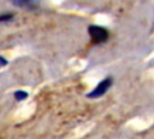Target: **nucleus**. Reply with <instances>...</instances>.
I'll use <instances>...</instances> for the list:
<instances>
[{
    "label": "nucleus",
    "instance_id": "nucleus-1",
    "mask_svg": "<svg viewBox=\"0 0 154 139\" xmlns=\"http://www.w3.org/2000/svg\"><path fill=\"white\" fill-rule=\"evenodd\" d=\"M88 34L90 35V39L94 44H102L105 41H107L109 33L106 28L100 27V25H89L88 27Z\"/></svg>",
    "mask_w": 154,
    "mask_h": 139
},
{
    "label": "nucleus",
    "instance_id": "nucleus-2",
    "mask_svg": "<svg viewBox=\"0 0 154 139\" xmlns=\"http://www.w3.org/2000/svg\"><path fill=\"white\" fill-rule=\"evenodd\" d=\"M112 82H113V79L112 77H106V79L101 80L97 83V86L87 94V98H89V99H96V98L102 97L109 89V87L112 86Z\"/></svg>",
    "mask_w": 154,
    "mask_h": 139
},
{
    "label": "nucleus",
    "instance_id": "nucleus-3",
    "mask_svg": "<svg viewBox=\"0 0 154 139\" xmlns=\"http://www.w3.org/2000/svg\"><path fill=\"white\" fill-rule=\"evenodd\" d=\"M12 5L18 6V7H32L34 6V0H8Z\"/></svg>",
    "mask_w": 154,
    "mask_h": 139
},
{
    "label": "nucleus",
    "instance_id": "nucleus-4",
    "mask_svg": "<svg viewBox=\"0 0 154 139\" xmlns=\"http://www.w3.org/2000/svg\"><path fill=\"white\" fill-rule=\"evenodd\" d=\"M28 92L26 91H22V89H18V91H16L14 93H13V97H14V99L17 100V102H22V100H25L26 98H28Z\"/></svg>",
    "mask_w": 154,
    "mask_h": 139
},
{
    "label": "nucleus",
    "instance_id": "nucleus-5",
    "mask_svg": "<svg viewBox=\"0 0 154 139\" xmlns=\"http://www.w3.org/2000/svg\"><path fill=\"white\" fill-rule=\"evenodd\" d=\"M13 13H1L0 15V23H7L13 19Z\"/></svg>",
    "mask_w": 154,
    "mask_h": 139
},
{
    "label": "nucleus",
    "instance_id": "nucleus-6",
    "mask_svg": "<svg viewBox=\"0 0 154 139\" xmlns=\"http://www.w3.org/2000/svg\"><path fill=\"white\" fill-rule=\"evenodd\" d=\"M7 59L5 58V57H2V56H0V68L1 66H5V65H7Z\"/></svg>",
    "mask_w": 154,
    "mask_h": 139
}]
</instances>
